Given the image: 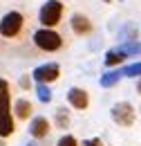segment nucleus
<instances>
[{"mask_svg":"<svg viewBox=\"0 0 141 146\" xmlns=\"http://www.w3.org/2000/svg\"><path fill=\"white\" fill-rule=\"evenodd\" d=\"M81 146H105V144H103L101 137H90V139H83V144H81Z\"/></svg>","mask_w":141,"mask_h":146,"instance_id":"a211bd4d","label":"nucleus"},{"mask_svg":"<svg viewBox=\"0 0 141 146\" xmlns=\"http://www.w3.org/2000/svg\"><path fill=\"white\" fill-rule=\"evenodd\" d=\"M56 146H81V142H78L74 135H70V133H67V135H61V137H58Z\"/></svg>","mask_w":141,"mask_h":146,"instance_id":"dca6fc26","label":"nucleus"},{"mask_svg":"<svg viewBox=\"0 0 141 146\" xmlns=\"http://www.w3.org/2000/svg\"><path fill=\"white\" fill-rule=\"evenodd\" d=\"M32 112H34V106H32L29 99H18L16 104H14V115H16V119H20V121L29 119Z\"/></svg>","mask_w":141,"mask_h":146,"instance_id":"9d476101","label":"nucleus"},{"mask_svg":"<svg viewBox=\"0 0 141 146\" xmlns=\"http://www.w3.org/2000/svg\"><path fill=\"white\" fill-rule=\"evenodd\" d=\"M110 117H112V121L117 126L130 128V126H134V121H137V110H134V106L130 101H117L110 108Z\"/></svg>","mask_w":141,"mask_h":146,"instance_id":"f03ea898","label":"nucleus"},{"mask_svg":"<svg viewBox=\"0 0 141 146\" xmlns=\"http://www.w3.org/2000/svg\"><path fill=\"white\" fill-rule=\"evenodd\" d=\"M11 92V88H9V81L7 79H0V99L5 97V94H9Z\"/></svg>","mask_w":141,"mask_h":146,"instance_id":"6ab92c4d","label":"nucleus"},{"mask_svg":"<svg viewBox=\"0 0 141 146\" xmlns=\"http://www.w3.org/2000/svg\"><path fill=\"white\" fill-rule=\"evenodd\" d=\"M105 2H112V0H105Z\"/></svg>","mask_w":141,"mask_h":146,"instance_id":"4be33fe9","label":"nucleus"},{"mask_svg":"<svg viewBox=\"0 0 141 146\" xmlns=\"http://www.w3.org/2000/svg\"><path fill=\"white\" fill-rule=\"evenodd\" d=\"M63 2L61 0H47L43 7H40V11H38V20L43 23V27H47V29H52L56 27L61 18H63Z\"/></svg>","mask_w":141,"mask_h":146,"instance_id":"20e7f679","label":"nucleus"},{"mask_svg":"<svg viewBox=\"0 0 141 146\" xmlns=\"http://www.w3.org/2000/svg\"><path fill=\"white\" fill-rule=\"evenodd\" d=\"M32 86V76H22L20 79V88H29Z\"/></svg>","mask_w":141,"mask_h":146,"instance_id":"aec40b11","label":"nucleus"},{"mask_svg":"<svg viewBox=\"0 0 141 146\" xmlns=\"http://www.w3.org/2000/svg\"><path fill=\"white\" fill-rule=\"evenodd\" d=\"M36 94H38V99H40L43 104H49V101H52V90H49L45 83H38V86H36Z\"/></svg>","mask_w":141,"mask_h":146,"instance_id":"ddd939ff","label":"nucleus"},{"mask_svg":"<svg viewBox=\"0 0 141 146\" xmlns=\"http://www.w3.org/2000/svg\"><path fill=\"white\" fill-rule=\"evenodd\" d=\"M137 94L141 97V76H139V81H137Z\"/></svg>","mask_w":141,"mask_h":146,"instance_id":"412c9836","label":"nucleus"},{"mask_svg":"<svg viewBox=\"0 0 141 146\" xmlns=\"http://www.w3.org/2000/svg\"><path fill=\"white\" fill-rule=\"evenodd\" d=\"M70 25H72V32L76 36H88L90 32H92V20L88 16H83V14H74Z\"/></svg>","mask_w":141,"mask_h":146,"instance_id":"1a4fd4ad","label":"nucleus"},{"mask_svg":"<svg viewBox=\"0 0 141 146\" xmlns=\"http://www.w3.org/2000/svg\"><path fill=\"white\" fill-rule=\"evenodd\" d=\"M121 50H123L128 56L141 54V43H137V40H128V43H123V45H121Z\"/></svg>","mask_w":141,"mask_h":146,"instance_id":"4468645a","label":"nucleus"},{"mask_svg":"<svg viewBox=\"0 0 141 146\" xmlns=\"http://www.w3.org/2000/svg\"><path fill=\"white\" fill-rule=\"evenodd\" d=\"M25 27V16L20 11H7L0 18V34L5 38H16Z\"/></svg>","mask_w":141,"mask_h":146,"instance_id":"39448f33","label":"nucleus"},{"mask_svg":"<svg viewBox=\"0 0 141 146\" xmlns=\"http://www.w3.org/2000/svg\"><path fill=\"white\" fill-rule=\"evenodd\" d=\"M56 124H58V128H67V126H70V115H67V110H65V108L56 110Z\"/></svg>","mask_w":141,"mask_h":146,"instance_id":"2eb2a0df","label":"nucleus"},{"mask_svg":"<svg viewBox=\"0 0 141 146\" xmlns=\"http://www.w3.org/2000/svg\"><path fill=\"white\" fill-rule=\"evenodd\" d=\"M123 76H141V61L139 63H130L123 68Z\"/></svg>","mask_w":141,"mask_h":146,"instance_id":"f3484780","label":"nucleus"},{"mask_svg":"<svg viewBox=\"0 0 141 146\" xmlns=\"http://www.w3.org/2000/svg\"><path fill=\"white\" fill-rule=\"evenodd\" d=\"M125 58H128V54H125L121 47H114V50H110V52H105V58H103V63H105V68H117V65H121Z\"/></svg>","mask_w":141,"mask_h":146,"instance_id":"9b49d317","label":"nucleus"},{"mask_svg":"<svg viewBox=\"0 0 141 146\" xmlns=\"http://www.w3.org/2000/svg\"><path fill=\"white\" fill-rule=\"evenodd\" d=\"M58 76H61V65H58V63H45V65H38L34 72H32V79H34L36 83H45V86L58 81Z\"/></svg>","mask_w":141,"mask_h":146,"instance_id":"423d86ee","label":"nucleus"},{"mask_svg":"<svg viewBox=\"0 0 141 146\" xmlns=\"http://www.w3.org/2000/svg\"><path fill=\"white\" fill-rule=\"evenodd\" d=\"M67 104L74 110H88L90 108V92L74 86V88L67 90Z\"/></svg>","mask_w":141,"mask_h":146,"instance_id":"0eeeda50","label":"nucleus"},{"mask_svg":"<svg viewBox=\"0 0 141 146\" xmlns=\"http://www.w3.org/2000/svg\"><path fill=\"white\" fill-rule=\"evenodd\" d=\"M123 76V70H112V72H105L101 76V88H112L119 83V79Z\"/></svg>","mask_w":141,"mask_h":146,"instance_id":"f8f14e48","label":"nucleus"},{"mask_svg":"<svg viewBox=\"0 0 141 146\" xmlns=\"http://www.w3.org/2000/svg\"><path fill=\"white\" fill-rule=\"evenodd\" d=\"M32 146H34V144H32Z\"/></svg>","mask_w":141,"mask_h":146,"instance_id":"5701e85b","label":"nucleus"},{"mask_svg":"<svg viewBox=\"0 0 141 146\" xmlns=\"http://www.w3.org/2000/svg\"><path fill=\"white\" fill-rule=\"evenodd\" d=\"M16 133V119L11 115V92L0 99V139H9Z\"/></svg>","mask_w":141,"mask_h":146,"instance_id":"7ed1b4c3","label":"nucleus"},{"mask_svg":"<svg viewBox=\"0 0 141 146\" xmlns=\"http://www.w3.org/2000/svg\"><path fill=\"white\" fill-rule=\"evenodd\" d=\"M52 133V124L47 117H34L32 124H29V135L34 139H45L47 135Z\"/></svg>","mask_w":141,"mask_h":146,"instance_id":"6e6552de","label":"nucleus"},{"mask_svg":"<svg viewBox=\"0 0 141 146\" xmlns=\"http://www.w3.org/2000/svg\"><path fill=\"white\" fill-rule=\"evenodd\" d=\"M32 40H34L36 47L43 50V52H58V50L63 47V36H61L58 32H54V29H47V27L36 29Z\"/></svg>","mask_w":141,"mask_h":146,"instance_id":"f257e3e1","label":"nucleus"}]
</instances>
